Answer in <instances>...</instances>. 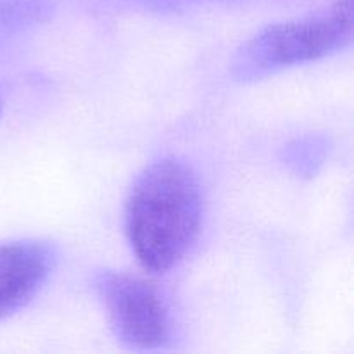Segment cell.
I'll list each match as a JSON object with an SVG mask.
<instances>
[{
    "instance_id": "1",
    "label": "cell",
    "mask_w": 354,
    "mask_h": 354,
    "mask_svg": "<svg viewBox=\"0 0 354 354\" xmlns=\"http://www.w3.org/2000/svg\"><path fill=\"white\" fill-rule=\"evenodd\" d=\"M203 197L189 165L176 158L152 162L135 180L124 204V230L135 258L149 272L178 265L201 232Z\"/></svg>"
},
{
    "instance_id": "2",
    "label": "cell",
    "mask_w": 354,
    "mask_h": 354,
    "mask_svg": "<svg viewBox=\"0 0 354 354\" xmlns=\"http://www.w3.org/2000/svg\"><path fill=\"white\" fill-rule=\"evenodd\" d=\"M351 40V0H339L317 14L258 31L237 48L232 57L230 73L237 82H258L283 69L344 50Z\"/></svg>"
},
{
    "instance_id": "3",
    "label": "cell",
    "mask_w": 354,
    "mask_h": 354,
    "mask_svg": "<svg viewBox=\"0 0 354 354\" xmlns=\"http://www.w3.org/2000/svg\"><path fill=\"white\" fill-rule=\"evenodd\" d=\"M93 287L118 339L138 351L161 349L171 341V315L161 292L123 272L97 273Z\"/></svg>"
},
{
    "instance_id": "4",
    "label": "cell",
    "mask_w": 354,
    "mask_h": 354,
    "mask_svg": "<svg viewBox=\"0 0 354 354\" xmlns=\"http://www.w3.org/2000/svg\"><path fill=\"white\" fill-rule=\"evenodd\" d=\"M55 263L57 251L48 242L26 239L0 244V320L37 296Z\"/></svg>"
},
{
    "instance_id": "5",
    "label": "cell",
    "mask_w": 354,
    "mask_h": 354,
    "mask_svg": "<svg viewBox=\"0 0 354 354\" xmlns=\"http://www.w3.org/2000/svg\"><path fill=\"white\" fill-rule=\"evenodd\" d=\"M57 0H0V48L52 17Z\"/></svg>"
},
{
    "instance_id": "6",
    "label": "cell",
    "mask_w": 354,
    "mask_h": 354,
    "mask_svg": "<svg viewBox=\"0 0 354 354\" xmlns=\"http://www.w3.org/2000/svg\"><path fill=\"white\" fill-rule=\"evenodd\" d=\"M332 140L320 133H308L287 142L280 151V161L297 178L317 176L332 154Z\"/></svg>"
},
{
    "instance_id": "7",
    "label": "cell",
    "mask_w": 354,
    "mask_h": 354,
    "mask_svg": "<svg viewBox=\"0 0 354 354\" xmlns=\"http://www.w3.org/2000/svg\"><path fill=\"white\" fill-rule=\"evenodd\" d=\"M135 3L142 6L147 10L162 14L183 12V10L201 7L204 3H216V2H234V0H133Z\"/></svg>"
},
{
    "instance_id": "8",
    "label": "cell",
    "mask_w": 354,
    "mask_h": 354,
    "mask_svg": "<svg viewBox=\"0 0 354 354\" xmlns=\"http://www.w3.org/2000/svg\"><path fill=\"white\" fill-rule=\"evenodd\" d=\"M2 113H3V100L2 97H0V118H2Z\"/></svg>"
}]
</instances>
